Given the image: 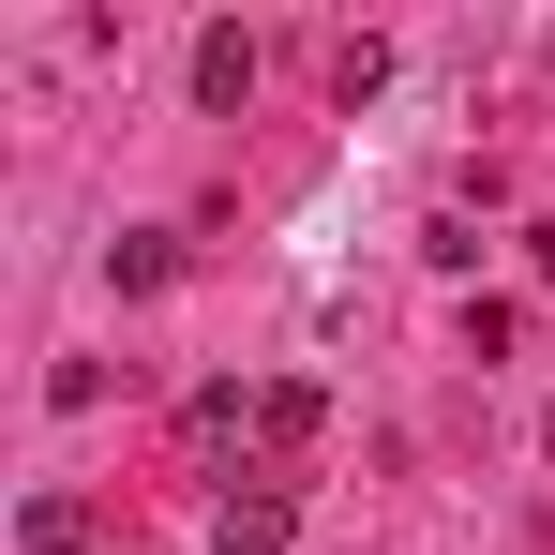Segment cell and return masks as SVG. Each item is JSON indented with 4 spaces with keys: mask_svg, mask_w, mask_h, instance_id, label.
<instances>
[{
    "mask_svg": "<svg viewBox=\"0 0 555 555\" xmlns=\"http://www.w3.org/2000/svg\"><path fill=\"white\" fill-rule=\"evenodd\" d=\"M315 421H331V405H315V390H300V375H285V390H256V436H271V451H300V436H315Z\"/></svg>",
    "mask_w": 555,
    "mask_h": 555,
    "instance_id": "5b68a950",
    "label": "cell"
},
{
    "mask_svg": "<svg viewBox=\"0 0 555 555\" xmlns=\"http://www.w3.org/2000/svg\"><path fill=\"white\" fill-rule=\"evenodd\" d=\"M285 541H300L285 480H241V495H210V555H285Z\"/></svg>",
    "mask_w": 555,
    "mask_h": 555,
    "instance_id": "6da1fadb",
    "label": "cell"
},
{
    "mask_svg": "<svg viewBox=\"0 0 555 555\" xmlns=\"http://www.w3.org/2000/svg\"><path fill=\"white\" fill-rule=\"evenodd\" d=\"M195 105H210V120L256 105V30H195Z\"/></svg>",
    "mask_w": 555,
    "mask_h": 555,
    "instance_id": "7a4b0ae2",
    "label": "cell"
},
{
    "mask_svg": "<svg viewBox=\"0 0 555 555\" xmlns=\"http://www.w3.org/2000/svg\"><path fill=\"white\" fill-rule=\"evenodd\" d=\"M541 451H555V405H541Z\"/></svg>",
    "mask_w": 555,
    "mask_h": 555,
    "instance_id": "8992f818",
    "label": "cell"
},
{
    "mask_svg": "<svg viewBox=\"0 0 555 555\" xmlns=\"http://www.w3.org/2000/svg\"><path fill=\"white\" fill-rule=\"evenodd\" d=\"M15 541H30V555H76V541H91V495H30Z\"/></svg>",
    "mask_w": 555,
    "mask_h": 555,
    "instance_id": "277c9868",
    "label": "cell"
},
{
    "mask_svg": "<svg viewBox=\"0 0 555 555\" xmlns=\"http://www.w3.org/2000/svg\"><path fill=\"white\" fill-rule=\"evenodd\" d=\"M166 271H181V241H166V225H120V241H105V285H120V300H151Z\"/></svg>",
    "mask_w": 555,
    "mask_h": 555,
    "instance_id": "3957f363",
    "label": "cell"
}]
</instances>
